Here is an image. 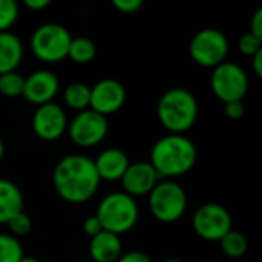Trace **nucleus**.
Listing matches in <instances>:
<instances>
[{
	"label": "nucleus",
	"mask_w": 262,
	"mask_h": 262,
	"mask_svg": "<svg viewBox=\"0 0 262 262\" xmlns=\"http://www.w3.org/2000/svg\"><path fill=\"white\" fill-rule=\"evenodd\" d=\"M100 181L94 160L81 154L64 155L52 172V184L57 195L71 204L89 201L97 193Z\"/></svg>",
	"instance_id": "obj_1"
},
{
	"label": "nucleus",
	"mask_w": 262,
	"mask_h": 262,
	"mask_svg": "<svg viewBox=\"0 0 262 262\" xmlns=\"http://www.w3.org/2000/svg\"><path fill=\"white\" fill-rule=\"evenodd\" d=\"M198 158L195 143L181 134H167L157 140L150 149L149 163L160 180H172L189 173Z\"/></svg>",
	"instance_id": "obj_2"
},
{
	"label": "nucleus",
	"mask_w": 262,
	"mask_h": 262,
	"mask_svg": "<svg viewBox=\"0 0 262 262\" xmlns=\"http://www.w3.org/2000/svg\"><path fill=\"white\" fill-rule=\"evenodd\" d=\"M200 114L196 97L186 88H170L158 100V121L169 134H181L190 130Z\"/></svg>",
	"instance_id": "obj_3"
},
{
	"label": "nucleus",
	"mask_w": 262,
	"mask_h": 262,
	"mask_svg": "<svg viewBox=\"0 0 262 262\" xmlns=\"http://www.w3.org/2000/svg\"><path fill=\"white\" fill-rule=\"evenodd\" d=\"M95 216L98 218L103 230L120 236L137 226L140 209L137 200L123 190L111 192L98 203Z\"/></svg>",
	"instance_id": "obj_4"
},
{
	"label": "nucleus",
	"mask_w": 262,
	"mask_h": 262,
	"mask_svg": "<svg viewBox=\"0 0 262 262\" xmlns=\"http://www.w3.org/2000/svg\"><path fill=\"white\" fill-rule=\"evenodd\" d=\"M147 204L157 221L173 224L184 216L189 200L181 184L173 180H160L147 195Z\"/></svg>",
	"instance_id": "obj_5"
},
{
	"label": "nucleus",
	"mask_w": 262,
	"mask_h": 262,
	"mask_svg": "<svg viewBox=\"0 0 262 262\" xmlns=\"http://www.w3.org/2000/svg\"><path fill=\"white\" fill-rule=\"evenodd\" d=\"M71 32L60 23H43L31 35L32 54L45 63H58L68 57Z\"/></svg>",
	"instance_id": "obj_6"
},
{
	"label": "nucleus",
	"mask_w": 262,
	"mask_h": 262,
	"mask_svg": "<svg viewBox=\"0 0 262 262\" xmlns=\"http://www.w3.org/2000/svg\"><path fill=\"white\" fill-rule=\"evenodd\" d=\"M229 48V38L223 31L204 28L192 37L189 43V54L196 64L213 69L226 61Z\"/></svg>",
	"instance_id": "obj_7"
},
{
	"label": "nucleus",
	"mask_w": 262,
	"mask_h": 262,
	"mask_svg": "<svg viewBox=\"0 0 262 262\" xmlns=\"http://www.w3.org/2000/svg\"><path fill=\"white\" fill-rule=\"evenodd\" d=\"M210 88L223 103L243 101L249 91L247 72L233 61H224L213 68L210 75Z\"/></svg>",
	"instance_id": "obj_8"
},
{
	"label": "nucleus",
	"mask_w": 262,
	"mask_h": 262,
	"mask_svg": "<svg viewBox=\"0 0 262 262\" xmlns=\"http://www.w3.org/2000/svg\"><path fill=\"white\" fill-rule=\"evenodd\" d=\"M193 232L204 241H220L233 229L230 212L216 203L200 206L192 216Z\"/></svg>",
	"instance_id": "obj_9"
},
{
	"label": "nucleus",
	"mask_w": 262,
	"mask_h": 262,
	"mask_svg": "<svg viewBox=\"0 0 262 262\" xmlns=\"http://www.w3.org/2000/svg\"><path fill=\"white\" fill-rule=\"evenodd\" d=\"M66 132L74 144L80 147H94L100 144L109 132L107 117L100 115L92 109L80 111L68 123Z\"/></svg>",
	"instance_id": "obj_10"
},
{
	"label": "nucleus",
	"mask_w": 262,
	"mask_h": 262,
	"mask_svg": "<svg viewBox=\"0 0 262 262\" xmlns=\"http://www.w3.org/2000/svg\"><path fill=\"white\" fill-rule=\"evenodd\" d=\"M68 123L64 109L55 101L37 106L32 115V130L43 141L60 140L68 130Z\"/></svg>",
	"instance_id": "obj_11"
},
{
	"label": "nucleus",
	"mask_w": 262,
	"mask_h": 262,
	"mask_svg": "<svg viewBox=\"0 0 262 262\" xmlns=\"http://www.w3.org/2000/svg\"><path fill=\"white\" fill-rule=\"evenodd\" d=\"M127 92L123 83L115 78H103L91 88L89 109L100 115L117 114L126 103Z\"/></svg>",
	"instance_id": "obj_12"
},
{
	"label": "nucleus",
	"mask_w": 262,
	"mask_h": 262,
	"mask_svg": "<svg viewBox=\"0 0 262 262\" xmlns=\"http://www.w3.org/2000/svg\"><path fill=\"white\" fill-rule=\"evenodd\" d=\"M60 91L58 77L49 69H38L25 78L23 98L35 106H41L54 101Z\"/></svg>",
	"instance_id": "obj_13"
},
{
	"label": "nucleus",
	"mask_w": 262,
	"mask_h": 262,
	"mask_svg": "<svg viewBox=\"0 0 262 262\" xmlns=\"http://www.w3.org/2000/svg\"><path fill=\"white\" fill-rule=\"evenodd\" d=\"M120 181L123 192L137 200L138 196H147L160 181V177L149 161H138L129 164Z\"/></svg>",
	"instance_id": "obj_14"
},
{
	"label": "nucleus",
	"mask_w": 262,
	"mask_h": 262,
	"mask_svg": "<svg viewBox=\"0 0 262 262\" xmlns=\"http://www.w3.org/2000/svg\"><path fill=\"white\" fill-rule=\"evenodd\" d=\"M129 164H130L129 155L118 147H107L101 150L94 160V166L100 180H106V181L121 180Z\"/></svg>",
	"instance_id": "obj_15"
},
{
	"label": "nucleus",
	"mask_w": 262,
	"mask_h": 262,
	"mask_svg": "<svg viewBox=\"0 0 262 262\" xmlns=\"http://www.w3.org/2000/svg\"><path fill=\"white\" fill-rule=\"evenodd\" d=\"M89 255L94 262H117L123 255V244L118 235L100 232L89 243Z\"/></svg>",
	"instance_id": "obj_16"
},
{
	"label": "nucleus",
	"mask_w": 262,
	"mask_h": 262,
	"mask_svg": "<svg viewBox=\"0 0 262 262\" xmlns=\"http://www.w3.org/2000/svg\"><path fill=\"white\" fill-rule=\"evenodd\" d=\"M25 55V48L18 35L6 31L0 32V75L14 72Z\"/></svg>",
	"instance_id": "obj_17"
},
{
	"label": "nucleus",
	"mask_w": 262,
	"mask_h": 262,
	"mask_svg": "<svg viewBox=\"0 0 262 262\" xmlns=\"http://www.w3.org/2000/svg\"><path fill=\"white\" fill-rule=\"evenodd\" d=\"M25 200L18 186L9 180L0 178V224L8 221L17 213L23 212Z\"/></svg>",
	"instance_id": "obj_18"
},
{
	"label": "nucleus",
	"mask_w": 262,
	"mask_h": 262,
	"mask_svg": "<svg viewBox=\"0 0 262 262\" xmlns=\"http://www.w3.org/2000/svg\"><path fill=\"white\" fill-rule=\"evenodd\" d=\"M89 100H91V86L81 81H74L68 84L63 92L64 104L78 112L89 109Z\"/></svg>",
	"instance_id": "obj_19"
},
{
	"label": "nucleus",
	"mask_w": 262,
	"mask_h": 262,
	"mask_svg": "<svg viewBox=\"0 0 262 262\" xmlns=\"http://www.w3.org/2000/svg\"><path fill=\"white\" fill-rule=\"evenodd\" d=\"M97 55L95 43L88 37H72L68 49V57L78 64L91 63Z\"/></svg>",
	"instance_id": "obj_20"
},
{
	"label": "nucleus",
	"mask_w": 262,
	"mask_h": 262,
	"mask_svg": "<svg viewBox=\"0 0 262 262\" xmlns=\"http://www.w3.org/2000/svg\"><path fill=\"white\" fill-rule=\"evenodd\" d=\"M218 243H220L221 252L232 259L243 258L249 249V241H247L246 235L235 229H232L229 233H226Z\"/></svg>",
	"instance_id": "obj_21"
},
{
	"label": "nucleus",
	"mask_w": 262,
	"mask_h": 262,
	"mask_svg": "<svg viewBox=\"0 0 262 262\" xmlns=\"http://www.w3.org/2000/svg\"><path fill=\"white\" fill-rule=\"evenodd\" d=\"M23 256L20 241L9 233H0V262H20Z\"/></svg>",
	"instance_id": "obj_22"
},
{
	"label": "nucleus",
	"mask_w": 262,
	"mask_h": 262,
	"mask_svg": "<svg viewBox=\"0 0 262 262\" xmlns=\"http://www.w3.org/2000/svg\"><path fill=\"white\" fill-rule=\"evenodd\" d=\"M23 86H25V77L20 75L17 71L0 75V94L5 97L14 98L21 95Z\"/></svg>",
	"instance_id": "obj_23"
},
{
	"label": "nucleus",
	"mask_w": 262,
	"mask_h": 262,
	"mask_svg": "<svg viewBox=\"0 0 262 262\" xmlns=\"http://www.w3.org/2000/svg\"><path fill=\"white\" fill-rule=\"evenodd\" d=\"M18 14L20 8L15 0H0V32L9 31L17 21Z\"/></svg>",
	"instance_id": "obj_24"
},
{
	"label": "nucleus",
	"mask_w": 262,
	"mask_h": 262,
	"mask_svg": "<svg viewBox=\"0 0 262 262\" xmlns=\"http://www.w3.org/2000/svg\"><path fill=\"white\" fill-rule=\"evenodd\" d=\"M8 229H9V235H12L14 238H21V236H26L28 233H31L32 230V221L29 218V215H26L25 212H20L17 213L15 216H12L9 221H8Z\"/></svg>",
	"instance_id": "obj_25"
},
{
	"label": "nucleus",
	"mask_w": 262,
	"mask_h": 262,
	"mask_svg": "<svg viewBox=\"0 0 262 262\" xmlns=\"http://www.w3.org/2000/svg\"><path fill=\"white\" fill-rule=\"evenodd\" d=\"M238 48H239V51L244 55L253 57L256 52H259L262 49V40L258 38V37H255L250 32H246V34L241 35V38L238 41Z\"/></svg>",
	"instance_id": "obj_26"
},
{
	"label": "nucleus",
	"mask_w": 262,
	"mask_h": 262,
	"mask_svg": "<svg viewBox=\"0 0 262 262\" xmlns=\"http://www.w3.org/2000/svg\"><path fill=\"white\" fill-rule=\"evenodd\" d=\"M112 5L123 14H135L143 8V0H112Z\"/></svg>",
	"instance_id": "obj_27"
},
{
	"label": "nucleus",
	"mask_w": 262,
	"mask_h": 262,
	"mask_svg": "<svg viewBox=\"0 0 262 262\" xmlns=\"http://www.w3.org/2000/svg\"><path fill=\"white\" fill-rule=\"evenodd\" d=\"M246 112V106L243 101H229L224 103V114L230 120H239Z\"/></svg>",
	"instance_id": "obj_28"
},
{
	"label": "nucleus",
	"mask_w": 262,
	"mask_h": 262,
	"mask_svg": "<svg viewBox=\"0 0 262 262\" xmlns=\"http://www.w3.org/2000/svg\"><path fill=\"white\" fill-rule=\"evenodd\" d=\"M83 232L89 238H94L95 235H98L100 232H103V227H101V224H100V221H98V218L95 215H91V216H88L84 220V223H83Z\"/></svg>",
	"instance_id": "obj_29"
},
{
	"label": "nucleus",
	"mask_w": 262,
	"mask_h": 262,
	"mask_svg": "<svg viewBox=\"0 0 262 262\" xmlns=\"http://www.w3.org/2000/svg\"><path fill=\"white\" fill-rule=\"evenodd\" d=\"M117 262H154L152 258L144 253V252H138V250H134V252H127V253H123L118 261Z\"/></svg>",
	"instance_id": "obj_30"
},
{
	"label": "nucleus",
	"mask_w": 262,
	"mask_h": 262,
	"mask_svg": "<svg viewBox=\"0 0 262 262\" xmlns=\"http://www.w3.org/2000/svg\"><path fill=\"white\" fill-rule=\"evenodd\" d=\"M250 34L262 40V8H258L250 18Z\"/></svg>",
	"instance_id": "obj_31"
},
{
	"label": "nucleus",
	"mask_w": 262,
	"mask_h": 262,
	"mask_svg": "<svg viewBox=\"0 0 262 262\" xmlns=\"http://www.w3.org/2000/svg\"><path fill=\"white\" fill-rule=\"evenodd\" d=\"M23 3L26 8H29L32 11H41V9L48 8L51 2L49 0H25Z\"/></svg>",
	"instance_id": "obj_32"
},
{
	"label": "nucleus",
	"mask_w": 262,
	"mask_h": 262,
	"mask_svg": "<svg viewBox=\"0 0 262 262\" xmlns=\"http://www.w3.org/2000/svg\"><path fill=\"white\" fill-rule=\"evenodd\" d=\"M252 66L256 77H262V49L252 57Z\"/></svg>",
	"instance_id": "obj_33"
},
{
	"label": "nucleus",
	"mask_w": 262,
	"mask_h": 262,
	"mask_svg": "<svg viewBox=\"0 0 262 262\" xmlns=\"http://www.w3.org/2000/svg\"><path fill=\"white\" fill-rule=\"evenodd\" d=\"M20 262H41L38 258H35V256H23Z\"/></svg>",
	"instance_id": "obj_34"
},
{
	"label": "nucleus",
	"mask_w": 262,
	"mask_h": 262,
	"mask_svg": "<svg viewBox=\"0 0 262 262\" xmlns=\"http://www.w3.org/2000/svg\"><path fill=\"white\" fill-rule=\"evenodd\" d=\"M3 155H5V143H3V140L0 138V161H2V158H3Z\"/></svg>",
	"instance_id": "obj_35"
},
{
	"label": "nucleus",
	"mask_w": 262,
	"mask_h": 262,
	"mask_svg": "<svg viewBox=\"0 0 262 262\" xmlns=\"http://www.w3.org/2000/svg\"><path fill=\"white\" fill-rule=\"evenodd\" d=\"M163 262H184L183 259H178V258H169V259H164Z\"/></svg>",
	"instance_id": "obj_36"
},
{
	"label": "nucleus",
	"mask_w": 262,
	"mask_h": 262,
	"mask_svg": "<svg viewBox=\"0 0 262 262\" xmlns=\"http://www.w3.org/2000/svg\"><path fill=\"white\" fill-rule=\"evenodd\" d=\"M201 262H216V261H201Z\"/></svg>",
	"instance_id": "obj_37"
}]
</instances>
